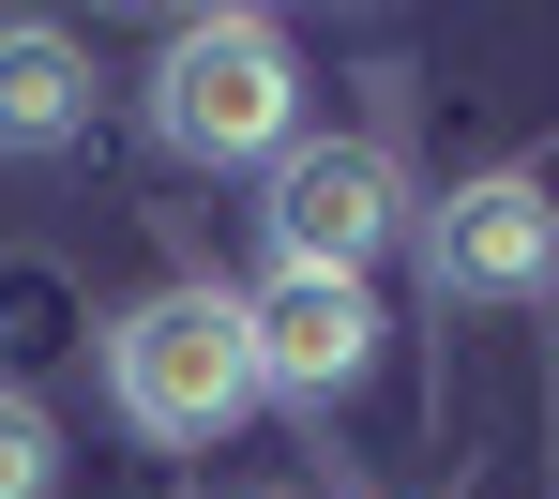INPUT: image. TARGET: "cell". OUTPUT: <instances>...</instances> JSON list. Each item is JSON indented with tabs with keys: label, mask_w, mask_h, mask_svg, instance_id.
<instances>
[{
	"label": "cell",
	"mask_w": 559,
	"mask_h": 499,
	"mask_svg": "<svg viewBox=\"0 0 559 499\" xmlns=\"http://www.w3.org/2000/svg\"><path fill=\"white\" fill-rule=\"evenodd\" d=\"M92 136V46L61 15H0V152H76Z\"/></svg>",
	"instance_id": "6"
},
{
	"label": "cell",
	"mask_w": 559,
	"mask_h": 499,
	"mask_svg": "<svg viewBox=\"0 0 559 499\" xmlns=\"http://www.w3.org/2000/svg\"><path fill=\"white\" fill-rule=\"evenodd\" d=\"M242 333H258V394H287L302 424H333L378 379V288L364 273H258Z\"/></svg>",
	"instance_id": "4"
},
{
	"label": "cell",
	"mask_w": 559,
	"mask_h": 499,
	"mask_svg": "<svg viewBox=\"0 0 559 499\" xmlns=\"http://www.w3.org/2000/svg\"><path fill=\"white\" fill-rule=\"evenodd\" d=\"M258 227H273V273H364L393 227H424V198H408L393 136H287Z\"/></svg>",
	"instance_id": "3"
},
{
	"label": "cell",
	"mask_w": 559,
	"mask_h": 499,
	"mask_svg": "<svg viewBox=\"0 0 559 499\" xmlns=\"http://www.w3.org/2000/svg\"><path fill=\"white\" fill-rule=\"evenodd\" d=\"M424 273H439V302H545L559 288V198L530 167H484L454 198H424Z\"/></svg>",
	"instance_id": "5"
},
{
	"label": "cell",
	"mask_w": 559,
	"mask_h": 499,
	"mask_svg": "<svg viewBox=\"0 0 559 499\" xmlns=\"http://www.w3.org/2000/svg\"><path fill=\"white\" fill-rule=\"evenodd\" d=\"M0 499H61V408L0 379Z\"/></svg>",
	"instance_id": "7"
},
{
	"label": "cell",
	"mask_w": 559,
	"mask_h": 499,
	"mask_svg": "<svg viewBox=\"0 0 559 499\" xmlns=\"http://www.w3.org/2000/svg\"><path fill=\"white\" fill-rule=\"evenodd\" d=\"M106 408H121L136 439H167V454L227 439V424L258 408V333H242V288L182 273V288L121 302V318H106Z\"/></svg>",
	"instance_id": "1"
},
{
	"label": "cell",
	"mask_w": 559,
	"mask_h": 499,
	"mask_svg": "<svg viewBox=\"0 0 559 499\" xmlns=\"http://www.w3.org/2000/svg\"><path fill=\"white\" fill-rule=\"evenodd\" d=\"M273 499H287V485H273Z\"/></svg>",
	"instance_id": "8"
},
{
	"label": "cell",
	"mask_w": 559,
	"mask_h": 499,
	"mask_svg": "<svg viewBox=\"0 0 559 499\" xmlns=\"http://www.w3.org/2000/svg\"><path fill=\"white\" fill-rule=\"evenodd\" d=\"M152 136L182 167H287V136H302V46L273 15H182L152 46Z\"/></svg>",
	"instance_id": "2"
}]
</instances>
